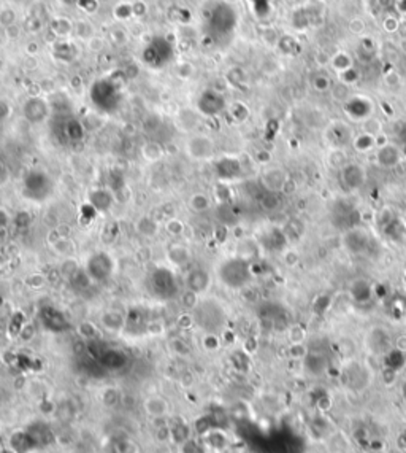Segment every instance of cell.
I'll use <instances>...</instances> for the list:
<instances>
[{"mask_svg":"<svg viewBox=\"0 0 406 453\" xmlns=\"http://www.w3.org/2000/svg\"><path fill=\"white\" fill-rule=\"evenodd\" d=\"M186 154L194 161H207L214 154V143L205 134H195L189 137L184 147Z\"/></svg>","mask_w":406,"mask_h":453,"instance_id":"6da1fadb","label":"cell"},{"mask_svg":"<svg viewBox=\"0 0 406 453\" xmlns=\"http://www.w3.org/2000/svg\"><path fill=\"white\" fill-rule=\"evenodd\" d=\"M24 115L30 123H40L48 115V105L40 97H30L29 102L24 105Z\"/></svg>","mask_w":406,"mask_h":453,"instance_id":"7a4b0ae2","label":"cell"},{"mask_svg":"<svg viewBox=\"0 0 406 453\" xmlns=\"http://www.w3.org/2000/svg\"><path fill=\"white\" fill-rule=\"evenodd\" d=\"M341 178L343 183L349 189H355L365 182V172L357 164H346L341 169Z\"/></svg>","mask_w":406,"mask_h":453,"instance_id":"3957f363","label":"cell"},{"mask_svg":"<svg viewBox=\"0 0 406 453\" xmlns=\"http://www.w3.org/2000/svg\"><path fill=\"white\" fill-rule=\"evenodd\" d=\"M143 409L152 419H165V415L170 410V405L169 401L162 396H149L143 402Z\"/></svg>","mask_w":406,"mask_h":453,"instance_id":"277c9868","label":"cell"},{"mask_svg":"<svg viewBox=\"0 0 406 453\" xmlns=\"http://www.w3.org/2000/svg\"><path fill=\"white\" fill-rule=\"evenodd\" d=\"M289 178L286 175L284 170L281 169H268L262 175V183L270 191V193H276V191H282L284 183L288 182Z\"/></svg>","mask_w":406,"mask_h":453,"instance_id":"5b68a950","label":"cell"},{"mask_svg":"<svg viewBox=\"0 0 406 453\" xmlns=\"http://www.w3.org/2000/svg\"><path fill=\"white\" fill-rule=\"evenodd\" d=\"M134 228H135L137 234H140L141 237H146V238L156 237L160 229L159 223L156 221V218H152L151 215H141L140 218H137Z\"/></svg>","mask_w":406,"mask_h":453,"instance_id":"8992f818","label":"cell"},{"mask_svg":"<svg viewBox=\"0 0 406 453\" xmlns=\"http://www.w3.org/2000/svg\"><path fill=\"white\" fill-rule=\"evenodd\" d=\"M327 138L333 147H343L351 140V129L344 123H335L327 129Z\"/></svg>","mask_w":406,"mask_h":453,"instance_id":"52a82bcc","label":"cell"},{"mask_svg":"<svg viewBox=\"0 0 406 453\" xmlns=\"http://www.w3.org/2000/svg\"><path fill=\"white\" fill-rule=\"evenodd\" d=\"M167 259L175 267H183L190 261V250L181 243H173L167 250Z\"/></svg>","mask_w":406,"mask_h":453,"instance_id":"ba28073f","label":"cell"},{"mask_svg":"<svg viewBox=\"0 0 406 453\" xmlns=\"http://www.w3.org/2000/svg\"><path fill=\"white\" fill-rule=\"evenodd\" d=\"M210 286V275L205 269H194L187 275V290L203 293Z\"/></svg>","mask_w":406,"mask_h":453,"instance_id":"9c48e42d","label":"cell"},{"mask_svg":"<svg viewBox=\"0 0 406 453\" xmlns=\"http://www.w3.org/2000/svg\"><path fill=\"white\" fill-rule=\"evenodd\" d=\"M400 161V151L397 147L390 145V143H387V145L381 147L379 151H378V162L381 165L384 167H392V165H397Z\"/></svg>","mask_w":406,"mask_h":453,"instance_id":"30bf717a","label":"cell"},{"mask_svg":"<svg viewBox=\"0 0 406 453\" xmlns=\"http://www.w3.org/2000/svg\"><path fill=\"white\" fill-rule=\"evenodd\" d=\"M211 197L203 193V191H197V193H194L192 196L189 197L187 204H189V208L195 212V213H205L207 210H210L211 207Z\"/></svg>","mask_w":406,"mask_h":453,"instance_id":"8fae6325","label":"cell"},{"mask_svg":"<svg viewBox=\"0 0 406 453\" xmlns=\"http://www.w3.org/2000/svg\"><path fill=\"white\" fill-rule=\"evenodd\" d=\"M164 156V148L157 142H146L141 147V158L146 162H157Z\"/></svg>","mask_w":406,"mask_h":453,"instance_id":"7c38bea8","label":"cell"},{"mask_svg":"<svg viewBox=\"0 0 406 453\" xmlns=\"http://www.w3.org/2000/svg\"><path fill=\"white\" fill-rule=\"evenodd\" d=\"M51 248L57 256H64V258H71L76 253V245L70 237L59 238L57 242L51 243Z\"/></svg>","mask_w":406,"mask_h":453,"instance_id":"4fadbf2b","label":"cell"},{"mask_svg":"<svg viewBox=\"0 0 406 453\" xmlns=\"http://www.w3.org/2000/svg\"><path fill=\"white\" fill-rule=\"evenodd\" d=\"M102 325L103 328H106L108 331H121V328L124 326V317L119 313V312H114V310H108V312H105L102 315Z\"/></svg>","mask_w":406,"mask_h":453,"instance_id":"5bb4252c","label":"cell"},{"mask_svg":"<svg viewBox=\"0 0 406 453\" xmlns=\"http://www.w3.org/2000/svg\"><path fill=\"white\" fill-rule=\"evenodd\" d=\"M330 92H332L333 99L338 100V102H343V103H346L351 99V86L346 85V83H343V81H338V83H335V85H332Z\"/></svg>","mask_w":406,"mask_h":453,"instance_id":"9a60e30c","label":"cell"},{"mask_svg":"<svg viewBox=\"0 0 406 453\" xmlns=\"http://www.w3.org/2000/svg\"><path fill=\"white\" fill-rule=\"evenodd\" d=\"M330 64H332L333 68L338 70L341 74V72H344V70L352 68V57L348 53H338V54H335L330 59Z\"/></svg>","mask_w":406,"mask_h":453,"instance_id":"2e32d148","label":"cell"},{"mask_svg":"<svg viewBox=\"0 0 406 453\" xmlns=\"http://www.w3.org/2000/svg\"><path fill=\"white\" fill-rule=\"evenodd\" d=\"M165 231L172 237H181L184 234V231H186V224L180 218L172 217L165 223Z\"/></svg>","mask_w":406,"mask_h":453,"instance_id":"e0dca14e","label":"cell"},{"mask_svg":"<svg viewBox=\"0 0 406 453\" xmlns=\"http://www.w3.org/2000/svg\"><path fill=\"white\" fill-rule=\"evenodd\" d=\"M362 129H363V134L373 135V137H378L379 134H383V124H381L379 119L372 118V116H368L367 119H363Z\"/></svg>","mask_w":406,"mask_h":453,"instance_id":"ac0fdd59","label":"cell"},{"mask_svg":"<svg viewBox=\"0 0 406 453\" xmlns=\"http://www.w3.org/2000/svg\"><path fill=\"white\" fill-rule=\"evenodd\" d=\"M24 285H26L29 290H42L46 285V277L40 272L29 273V275L24 278Z\"/></svg>","mask_w":406,"mask_h":453,"instance_id":"d6986e66","label":"cell"},{"mask_svg":"<svg viewBox=\"0 0 406 453\" xmlns=\"http://www.w3.org/2000/svg\"><path fill=\"white\" fill-rule=\"evenodd\" d=\"M78 332H79V336L83 339H86V340H92V339H95L99 336L97 326H95L94 323H91V321H83V323H79Z\"/></svg>","mask_w":406,"mask_h":453,"instance_id":"ffe728a7","label":"cell"},{"mask_svg":"<svg viewBox=\"0 0 406 453\" xmlns=\"http://www.w3.org/2000/svg\"><path fill=\"white\" fill-rule=\"evenodd\" d=\"M119 401H121V395H119V391L116 388H106L103 391L102 395V402L105 407H116V405L119 404Z\"/></svg>","mask_w":406,"mask_h":453,"instance_id":"44dd1931","label":"cell"},{"mask_svg":"<svg viewBox=\"0 0 406 453\" xmlns=\"http://www.w3.org/2000/svg\"><path fill=\"white\" fill-rule=\"evenodd\" d=\"M376 145V138L373 137V135H368V134H362V135H359L355 140H354V147H355V150H359V151H368V150H372L373 147Z\"/></svg>","mask_w":406,"mask_h":453,"instance_id":"7402d4cb","label":"cell"},{"mask_svg":"<svg viewBox=\"0 0 406 453\" xmlns=\"http://www.w3.org/2000/svg\"><path fill=\"white\" fill-rule=\"evenodd\" d=\"M51 29L54 33L59 35V37H65V35H68L71 32V22H68L65 18H57L53 21Z\"/></svg>","mask_w":406,"mask_h":453,"instance_id":"603a6c76","label":"cell"},{"mask_svg":"<svg viewBox=\"0 0 406 453\" xmlns=\"http://www.w3.org/2000/svg\"><path fill=\"white\" fill-rule=\"evenodd\" d=\"M181 304L186 310H192L197 307L198 304V293L192 291V290H186L181 294Z\"/></svg>","mask_w":406,"mask_h":453,"instance_id":"cb8c5ba5","label":"cell"},{"mask_svg":"<svg viewBox=\"0 0 406 453\" xmlns=\"http://www.w3.org/2000/svg\"><path fill=\"white\" fill-rule=\"evenodd\" d=\"M11 24H16V13L11 7H5L0 10V26L5 29Z\"/></svg>","mask_w":406,"mask_h":453,"instance_id":"d4e9b609","label":"cell"},{"mask_svg":"<svg viewBox=\"0 0 406 453\" xmlns=\"http://www.w3.org/2000/svg\"><path fill=\"white\" fill-rule=\"evenodd\" d=\"M311 83H313V88L316 91H319V92H326V91H329L332 88V80L327 75H324V74L314 75V78H313Z\"/></svg>","mask_w":406,"mask_h":453,"instance_id":"484cf974","label":"cell"},{"mask_svg":"<svg viewBox=\"0 0 406 453\" xmlns=\"http://www.w3.org/2000/svg\"><path fill=\"white\" fill-rule=\"evenodd\" d=\"M201 343H203V349L205 350L216 352L221 347V339L216 336V334H207V336H203Z\"/></svg>","mask_w":406,"mask_h":453,"instance_id":"4316f807","label":"cell"},{"mask_svg":"<svg viewBox=\"0 0 406 453\" xmlns=\"http://www.w3.org/2000/svg\"><path fill=\"white\" fill-rule=\"evenodd\" d=\"M170 349L178 356H187L190 353L189 345L183 339H173V340H170Z\"/></svg>","mask_w":406,"mask_h":453,"instance_id":"83f0119b","label":"cell"},{"mask_svg":"<svg viewBox=\"0 0 406 453\" xmlns=\"http://www.w3.org/2000/svg\"><path fill=\"white\" fill-rule=\"evenodd\" d=\"M76 270H78V262L75 259H71V258H65V261L62 262V266H61L62 275H65L67 278H71V277H75Z\"/></svg>","mask_w":406,"mask_h":453,"instance_id":"f1b7e54d","label":"cell"},{"mask_svg":"<svg viewBox=\"0 0 406 453\" xmlns=\"http://www.w3.org/2000/svg\"><path fill=\"white\" fill-rule=\"evenodd\" d=\"M194 323H195V320H194L192 313H189V312L180 313L176 318V326L180 329H190L194 326Z\"/></svg>","mask_w":406,"mask_h":453,"instance_id":"f546056e","label":"cell"},{"mask_svg":"<svg viewBox=\"0 0 406 453\" xmlns=\"http://www.w3.org/2000/svg\"><path fill=\"white\" fill-rule=\"evenodd\" d=\"M35 332H37V331H35V326H33L32 323H26V325H22V326H21L18 336H19V339H21L22 342H26V343H27V342H30V340L35 337Z\"/></svg>","mask_w":406,"mask_h":453,"instance_id":"4dcf8cb0","label":"cell"},{"mask_svg":"<svg viewBox=\"0 0 406 453\" xmlns=\"http://www.w3.org/2000/svg\"><path fill=\"white\" fill-rule=\"evenodd\" d=\"M349 30L354 35H362L367 30V22L362 18H352L349 21Z\"/></svg>","mask_w":406,"mask_h":453,"instance_id":"1f68e13d","label":"cell"},{"mask_svg":"<svg viewBox=\"0 0 406 453\" xmlns=\"http://www.w3.org/2000/svg\"><path fill=\"white\" fill-rule=\"evenodd\" d=\"M105 45H106V42L102 37H99V35H94V37H91L88 40V48L94 53H100L102 50H105Z\"/></svg>","mask_w":406,"mask_h":453,"instance_id":"d6a6232c","label":"cell"},{"mask_svg":"<svg viewBox=\"0 0 406 453\" xmlns=\"http://www.w3.org/2000/svg\"><path fill=\"white\" fill-rule=\"evenodd\" d=\"M329 161H330V164L332 165H335V167H343L346 165V158H344V153L341 151V150H335V151H332V154H330V158H329Z\"/></svg>","mask_w":406,"mask_h":453,"instance_id":"836d02e7","label":"cell"},{"mask_svg":"<svg viewBox=\"0 0 406 453\" xmlns=\"http://www.w3.org/2000/svg\"><path fill=\"white\" fill-rule=\"evenodd\" d=\"M355 80H357V72H355L354 67L341 72V75H340V81L346 83V85H349V86H351V83H354Z\"/></svg>","mask_w":406,"mask_h":453,"instance_id":"e575fe53","label":"cell"},{"mask_svg":"<svg viewBox=\"0 0 406 453\" xmlns=\"http://www.w3.org/2000/svg\"><path fill=\"white\" fill-rule=\"evenodd\" d=\"M146 11H148L146 4L141 2V0H137V2L132 5V16H135V18H143L146 15Z\"/></svg>","mask_w":406,"mask_h":453,"instance_id":"d590c367","label":"cell"},{"mask_svg":"<svg viewBox=\"0 0 406 453\" xmlns=\"http://www.w3.org/2000/svg\"><path fill=\"white\" fill-rule=\"evenodd\" d=\"M4 33H5L7 40L13 42V40H16V39H19L21 30H19V27L16 26V24H11V26H8V27L4 29Z\"/></svg>","mask_w":406,"mask_h":453,"instance_id":"8d00e7d4","label":"cell"},{"mask_svg":"<svg viewBox=\"0 0 406 453\" xmlns=\"http://www.w3.org/2000/svg\"><path fill=\"white\" fill-rule=\"evenodd\" d=\"M11 221V215L8 210H5L4 207H0V231H4L8 228V224Z\"/></svg>","mask_w":406,"mask_h":453,"instance_id":"74e56055","label":"cell"},{"mask_svg":"<svg viewBox=\"0 0 406 453\" xmlns=\"http://www.w3.org/2000/svg\"><path fill=\"white\" fill-rule=\"evenodd\" d=\"M383 26H384V30H387V32H395L400 29V22L395 18H386Z\"/></svg>","mask_w":406,"mask_h":453,"instance_id":"f35d334b","label":"cell"},{"mask_svg":"<svg viewBox=\"0 0 406 453\" xmlns=\"http://www.w3.org/2000/svg\"><path fill=\"white\" fill-rule=\"evenodd\" d=\"M11 113V107L7 100H2L0 99V121H4V119H7Z\"/></svg>","mask_w":406,"mask_h":453,"instance_id":"ab89813d","label":"cell"},{"mask_svg":"<svg viewBox=\"0 0 406 453\" xmlns=\"http://www.w3.org/2000/svg\"><path fill=\"white\" fill-rule=\"evenodd\" d=\"M160 212L165 215V217H169V218L175 217V207L170 204V202H167V204H164V205L160 207Z\"/></svg>","mask_w":406,"mask_h":453,"instance_id":"60d3db41","label":"cell"},{"mask_svg":"<svg viewBox=\"0 0 406 453\" xmlns=\"http://www.w3.org/2000/svg\"><path fill=\"white\" fill-rule=\"evenodd\" d=\"M284 259L289 266H295L298 262V255H297V252H289V253H286Z\"/></svg>","mask_w":406,"mask_h":453,"instance_id":"b9f144b4","label":"cell"},{"mask_svg":"<svg viewBox=\"0 0 406 453\" xmlns=\"http://www.w3.org/2000/svg\"><path fill=\"white\" fill-rule=\"evenodd\" d=\"M386 81H387L389 86H395L400 83V77H398V74H395V72H392V74H389L386 77Z\"/></svg>","mask_w":406,"mask_h":453,"instance_id":"7bdbcfd3","label":"cell"},{"mask_svg":"<svg viewBox=\"0 0 406 453\" xmlns=\"http://www.w3.org/2000/svg\"><path fill=\"white\" fill-rule=\"evenodd\" d=\"M56 231L59 232V235H61V238H65V237H70V228L67 224H59L57 228H56Z\"/></svg>","mask_w":406,"mask_h":453,"instance_id":"ee69618b","label":"cell"},{"mask_svg":"<svg viewBox=\"0 0 406 453\" xmlns=\"http://www.w3.org/2000/svg\"><path fill=\"white\" fill-rule=\"evenodd\" d=\"M181 384H183V387H190L194 384V375L190 372H184L181 375Z\"/></svg>","mask_w":406,"mask_h":453,"instance_id":"f6af8a7d","label":"cell"},{"mask_svg":"<svg viewBox=\"0 0 406 453\" xmlns=\"http://www.w3.org/2000/svg\"><path fill=\"white\" fill-rule=\"evenodd\" d=\"M7 347H8V337H7V334L4 331H0V349L5 350Z\"/></svg>","mask_w":406,"mask_h":453,"instance_id":"bcb514c9","label":"cell"},{"mask_svg":"<svg viewBox=\"0 0 406 453\" xmlns=\"http://www.w3.org/2000/svg\"><path fill=\"white\" fill-rule=\"evenodd\" d=\"M27 53L32 54V56H35V54L38 53V45L37 43H29L27 45Z\"/></svg>","mask_w":406,"mask_h":453,"instance_id":"7dc6e473","label":"cell"},{"mask_svg":"<svg viewBox=\"0 0 406 453\" xmlns=\"http://www.w3.org/2000/svg\"><path fill=\"white\" fill-rule=\"evenodd\" d=\"M397 349H398L400 352H404V350H406V337H400V339L397 340Z\"/></svg>","mask_w":406,"mask_h":453,"instance_id":"c3c4849f","label":"cell"},{"mask_svg":"<svg viewBox=\"0 0 406 453\" xmlns=\"http://www.w3.org/2000/svg\"><path fill=\"white\" fill-rule=\"evenodd\" d=\"M24 384H26V378L21 377V378H16V384H15V387L19 390V388H24Z\"/></svg>","mask_w":406,"mask_h":453,"instance_id":"681fc988","label":"cell"},{"mask_svg":"<svg viewBox=\"0 0 406 453\" xmlns=\"http://www.w3.org/2000/svg\"><path fill=\"white\" fill-rule=\"evenodd\" d=\"M400 51H401L403 54H406V37H403L401 42H400Z\"/></svg>","mask_w":406,"mask_h":453,"instance_id":"f907efd6","label":"cell"},{"mask_svg":"<svg viewBox=\"0 0 406 453\" xmlns=\"http://www.w3.org/2000/svg\"><path fill=\"white\" fill-rule=\"evenodd\" d=\"M71 85H73L75 88H78V86H79V78H78V77H75L73 80H71Z\"/></svg>","mask_w":406,"mask_h":453,"instance_id":"816d5d0a","label":"cell"},{"mask_svg":"<svg viewBox=\"0 0 406 453\" xmlns=\"http://www.w3.org/2000/svg\"><path fill=\"white\" fill-rule=\"evenodd\" d=\"M235 2H238V0H225V4H227V5H232V4H235Z\"/></svg>","mask_w":406,"mask_h":453,"instance_id":"f5cc1de1","label":"cell"},{"mask_svg":"<svg viewBox=\"0 0 406 453\" xmlns=\"http://www.w3.org/2000/svg\"><path fill=\"white\" fill-rule=\"evenodd\" d=\"M4 169H5V167H4V162L0 161V172H4Z\"/></svg>","mask_w":406,"mask_h":453,"instance_id":"db71d44e","label":"cell"},{"mask_svg":"<svg viewBox=\"0 0 406 453\" xmlns=\"http://www.w3.org/2000/svg\"><path fill=\"white\" fill-rule=\"evenodd\" d=\"M2 402H4V398H2V395H0V407H2Z\"/></svg>","mask_w":406,"mask_h":453,"instance_id":"11a10c76","label":"cell"}]
</instances>
